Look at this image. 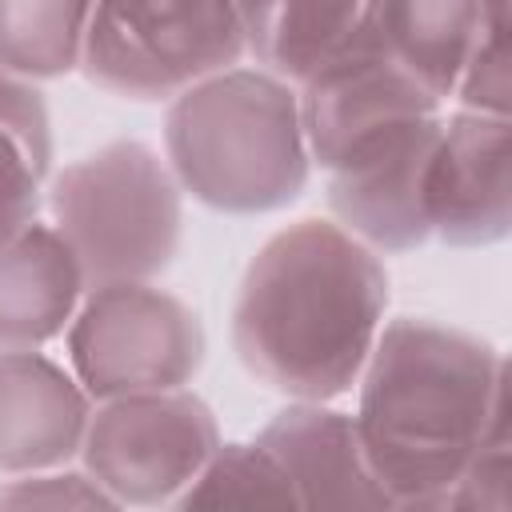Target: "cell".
Returning <instances> with one entry per match:
<instances>
[{"label":"cell","mask_w":512,"mask_h":512,"mask_svg":"<svg viewBox=\"0 0 512 512\" xmlns=\"http://www.w3.org/2000/svg\"><path fill=\"white\" fill-rule=\"evenodd\" d=\"M428 232L448 248H488L508 236V116L452 112L424 176Z\"/></svg>","instance_id":"obj_10"},{"label":"cell","mask_w":512,"mask_h":512,"mask_svg":"<svg viewBox=\"0 0 512 512\" xmlns=\"http://www.w3.org/2000/svg\"><path fill=\"white\" fill-rule=\"evenodd\" d=\"M164 160L180 192L212 212L288 208L312 172L296 88L240 64L188 84L164 112Z\"/></svg>","instance_id":"obj_3"},{"label":"cell","mask_w":512,"mask_h":512,"mask_svg":"<svg viewBox=\"0 0 512 512\" xmlns=\"http://www.w3.org/2000/svg\"><path fill=\"white\" fill-rule=\"evenodd\" d=\"M96 0H0V72L60 80L80 72Z\"/></svg>","instance_id":"obj_17"},{"label":"cell","mask_w":512,"mask_h":512,"mask_svg":"<svg viewBox=\"0 0 512 512\" xmlns=\"http://www.w3.org/2000/svg\"><path fill=\"white\" fill-rule=\"evenodd\" d=\"M504 512L508 508V416L492 424V432L480 440L464 472L456 476L444 512Z\"/></svg>","instance_id":"obj_20"},{"label":"cell","mask_w":512,"mask_h":512,"mask_svg":"<svg viewBox=\"0 0 512 512\" xmlns=\"http://www.w3.org/2000/svg\"><path fill=\"white\" fill-rule=\"evenodd\" d=\"M356 384V432L388 508L444 512L456 476L508 416L504 356L464 328L400 316L380 324Z\"/></svg>","instance_id":"obj_2"},{"label":"cell","mask_w":512,"mask_h":512,"mask_svg":"<svg viewBox=\"0 0 512 512\" xmlns=\"http://www.w3.org/2000/svg\"><path fill=\"white\" fill-rule=\"evenodd\" d=\"M0 504H16V508H116V500L88 472H68V468L8 476V484H0Z\"/></svg>","instance_id":"obj_21"},{"label":"cell","mask_w":512,"mask_h":512,"mask_svg":"<svg viewBox=\"0 0 512 512\" xmlns=\"http://www.w3.org/2000/svg\"><path fill=\"white\" fill-rule=\"evenodd\" d=\"M48 168H52L48 104L32 80L0 72V244L40 216Z\"/></svg>","instance_id":"obj_15"},{"label":"cell","mask_w":512,"mask_h":512,"mask_svg":"<svg viewBox=\"0 0 512 512\" xmlns=\"http://www.w3.org/2000/svg\"><path fill=\"white\" fill-rule=\"evenodd\" d=\"M384 0H256L244 8L252 60L300 88L316 72L356 52L380 48Z\"/></svg>","instance_id":"obj_13"},{"label":"cell","mask_w":512,"mask_h":512,"mask_svg":"<svg viewBox=\"0 0 512 512\" xmlns=\"http://www.w3.org/2000/svg\"><path fill=\"white\" fill-rule=\"evenodd\" d=\"M92 396L36 348H0V472L64 468L80 456Z\"/></svg>","instance_id":"obj_11"},{"label":"cell","mask_w":512,"mask_h":512,"mask_svg":"<svg viewBox=\"0 0 512 512\" xmlns=\"http://www.w3.org/2000/svg\"><path fill=\"white\" fill-rule=\"evenodd\" d=\"M44 204L88 288L156 280L180 252L184 192L144 140H108L64 164Z\"/></svg>","instance_id":"obj_4"},{"label":"cell","mask_w":512,"mask_h":512,"mask_svg":"<svg viewBox=\"0 0 512 512\" xmlns=\"http://www.w3.org/2000/svg\"><path fill=\"white\" fill-rule=\"evenodd\" d=\"M296 492L280 464L252 444H224L208 456L196 480L176 496L172 508H292Z\"/></svg>","instance_id":"obj_18"},{"label":"cell","mask_w":512,"mask_h":512,"mask_svg":"<svg viewBox=\"0 0 512 512\" xmlns=\"http://www.w3.org/2000/svg\"><path fill=\"white\" fill-rule=\"evenodd\" d=\"M88 284L52 228L32 220L0 244V348H44L68 332Z\"/></svg>","instance_id":"obj_14"},{"label":"cell","mask_w":512,"mask_h":512,"mask_svg":"<svg viewBox=\"0 0 512 512\" xmlns=\"http://www.w3.org/2000/svg\"><path fill=\"white\" fill-rule=\"evenodd\" d=\"M256 444L280 464L300 508H388L356 416L328 408V400H292L260 432Z\"/></svg>","instance_id":"obj_12"},{"label":"cell","mask_w":512,"mask_h":512,"mask_svg":"<svg viewBox=\"0 0 512 512\" xmlns=\"http://www.w3.org/2000/svg\"><path fill=\"white\" fill-rule=\"evenodd\" d=\"M296 100L308 156L324 172L416 120L440 116L444 108V100L424 88L384 44L328 64L296 88Z\"/></svg>","instance_id":"obj_8"},{"label":"cell","mask_w":512,"mask_h":512,"mask_svg":"<svg viewBox=\"0 0 512 512\" xmlns=\"http://www.w3.org/2000/svg\"><path fill=\"white\" fill-rule=\"evenodd\" d=\"M216 448V416L196 392H132L92 408L80 464L116 508H160L176 504Z\"/></svg>","instance_id":"obj_7"},{"label":"cell","mask_w":512,"mask_h":512,"mask_svg":"<svg viewBox=\"0 0 512 512\" xmlns=\"http://www.w3.org/2000/svg\"><path fill=\"white\" fill-rule=\"evenodd\" d=\"M244 52L236 0H96L80 72L108 96L172 100Z\"/></svg>","instance_id":"obj_5"},{"label":"cell","mask_w":512,"mask_h":512,"mask_svg":"<svg viewBox=\"0 0 512 512\" xmlns=\"http://www.w3.org/2000/svg\"><path fill=\"white\" fill-rule=\"evenodd\" d=\"M256 0H236V8H240V16H244V8H252Z\"/></svg>","instance_id":"obj_22"},{"label":"cell","mask_w":512,"mask_h":512,"mask_svg":"<svg viewBox=\"0 0 512 512\" xmlns=\"http://www.w3.org/2000/svg\"><path fill=\"white\" fill-rule=\"evenodd\" d=\"M476 24L480 0H384L380 36L424 88L448 100L464 72Z\"/></svg>","instance_id":"obj_16"},{"label":"cell","mask_w":512,"mask_h":512,"mask_svg":"<svg viewBox=\"0 0 512 512\" xmlns=\"http://www.w3.org/2000/svg\"><path fill=\"white\" fill-rule=\"evenodd\" d=\"M440 116L416 120L328 172V208L344 232L384 256L416 252L432 240L424 176L440 140Z\"/></svg>","instance_id":"obj_9"},{"label":"cell","mask_w":512,"mask_h":512,"mask_svg":"<svg viewBox=\"0 0 512 512\" xmlns=\"http://www.w3.org/2000/svg\"><path fill=\"white\" fill-rule=\"evenodd\" d=\"M384 308L380 252L336 220L304 216L248 260L232 300V352L288 400H336L360 380Z\"/></svg>","instance_id":"obj_1"},{"label":"cell","mask_w":512,"mask_h":512,"mask_svg":"<svg viewBox=\"0 0 512 512\" xmlns=\"http://www.w3.org/2000/svg\"><path fill=\"white\" fill-rule=\"evenodd\" d=\"M64 344L92 400L188 388L208 348L196 308L152 280L88 288Z\"/></svg>","instance_id":"obj_6"},{"label":"cell","mask_w":512,"mask_h":512,"mask_svg":"<svg viewBox=\"0 0 512 512\" xmlns=\"http://www.w3.org/2000/svg\"><path fill=\"white\" fill-rule=\"evenodd\" d=\"M464 112L484 116H508L512 96V68H508V0H480V24L464 60V72L456 80V92Z\"/></svg>","instance_id":"obj_19"}]
</instances>
